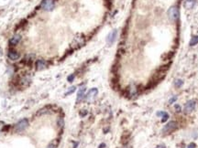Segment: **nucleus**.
<instances>
[{"instance_id":"f257e3e1","label":"nucleus","mask_w":198,"mask_h":148,"mask_svg":"<svg viewBox=\"0 0 198 148\" xmlns=\"http://www.w3.org/2000/svg\"><path fill=\"white\" fill-rule=\"evenodd\" d=\"M177 128V123L174 121H171L170 122H168L166 125H165L162 129V132L164 134H170L172 131H174Z\"/></svg>"},{"instance_id":"f03ea898","label":"nucleus","mask_w":198,"mask_h":148,"mask_svg":"<svg viewBox=\"0 0 198 148\" xmlns=\"http://www.w3.org/2000/svg\"><path fill=\"white\" fill-rule=\"evenodd\" d=\"M168 16H169V18L172 21H175L178 19L179 18V10L178 8L175 7V6H172L171 7L170 9L168 10Z\"/></svg>"},{"instance_id":"7ed1b4c3","label":"nucleus","mask_w":198,"mask_h":148,"mask_svg":"<svg viewBox=\"0 0 198 148\" xmlns=\"http://www.w3.org/2000/svg\"><path fill=\"white\" fill-rule=\"evenodd\" d=\"M54 7V0H43L41 3V8L46 11H51Z\"/></svg>"},{"instance_id":"20e7f679","label":"nucleus","mask_w":198,"mask_h":148,"mask_svg":"<svg viewBox=\"0 0 198 148\" xmlns=\"http://www.w3.org/2000/svg\"><path fill=\"white\" fill-rule=\"evenodd\" d=\"M28 125H29V122L27 119H23L21 121H19L16 125H15V129L16 132H21L23 130H25L27 127H28Z\"/></svg>"},{"instance_id":"39448f33","label":"nucleus","mask_w":198,"mask_h":148,"mask_svg":"<svg viewBox=\"0 0 198 148\" xmlns=\"http://www.w3.org/2000/svg\"><path fill=\"white\" fill-rule=\"evenodd\" d=\"M195 101H194V100H191V101H188L186 103H185V105H184V112H185V113H190V112H192L194 110V108H195Z\"/></svg>"},{"instance_id":"423d86ee","label":"nucleus","mask_w":198,"mask_h":148,"mask_svg":"<svg viewBox=\"0 0 198 148\" xmlns=\"http://www.w3.org/2000/svg\"><path fill=\"white\" fill-rule=\"evenodd\" d=\"M97 92H98L97 89H95V88L91 89V90H89V92H88L87 95L85 96L86 100H87L88 102H92V101H94V99H95V96L97 95Z\"/></svg>"},{"instance_id":"0eeeda50","label":"nucleus","mask_w":198,"mask_h":148,"mask_svg":"<svg viewBox=\"0 0 198 148\" xmlns=\"http://www.w3.org/2000/svg\"><path fill=\"white\" fill-rule=\"evenodd\" d=\"M116 37H117V30H113L108 35V37H107V43L109 45L113 44V42L116 39Z\"/></svg>"},{"instance_id":"6e6552de","label":"nucleus","mask_w":198,"mask_h":148,"mask_svg":"<svg viewBox=\"0 0 198 148\" xmlns=\"http://www.w3.org/2000/svg\"><path fill=\"white\" fill-rule=\"evenodd\" d=\"M8 58L12 60H16L19 58V54L15 51H10L8 52Z\"/></svg>"},{"instance_id":"1a4fd4ad","label":"nucleus","mask_w":198,"mask_h":148,"mask_svg":"<svg viewBox=\"0 0 198 148\" xmlns=\"http://www.w3.org/2000/svg\"><path fill=\"white\" fill-rule=\"evenodd\" d=\"M194 4H195V0H185L184 3V6L187 8V9H191V8L194 7Z\"/></svg>"},{"instance_id":"9d476101","label":"nucleus","mask_w":198,"mask_h":148,"mask_svg":"<svg viewBox=\"0 0 198 148\" xmlns=\"http://www.w3.org/2000/svg\"><path fill=\"white\" fill-rule=\"evenodd\" d=\"M85 88H81L78 92V94H77V102L82 101V99L85 97Z\"/></svg>"},{"instance_id":"9b49d317","label":"nucleus","mask_w":198,"mask_h":148,"mask_svg":"<svg viewBox=\"0 0 198 148\" xmlns=\"http://www.w3.org/2000/svg\"><path fill=\"white\" fill-rule=\"evenodd\" d=\"M157 115H158V116H161V122H166L168 120V118H169L168 113L165 112H159L158 113H157Z\"/></svg>"},{"instance_id":"f8f14e48","label":"nucleus","mask_w":198,"mask_h":148,"mask_svg":"<svg viewBox=\"0 0 198 148\" xmlns=\"http://www.w3.org/2000/svg\"><path fill=\"white\" fill-rule=\"evenodd\" d=\"M20 39H21V37L19 36V35H16V36H14L11 39H10V44L11 45H16L18 44L19 41H20Z\"/></svg>"},{"instance_id":"ddd939ff","label":"nucleus","mask_w":198,"mask_h":148,"mask_svg":"<svg viewBox=\"0 0 198 148\" xmlns=\"http://www.w3.org/2000/svg\"><path fill=\"white\" fill-rule=\"evenodd\" d=\"M45 66H46V62L44 60H39L37 61V69L38 70H42V69H44Z\"/></svg>"},{"instance_id":"4468645a","label":"nucleus","mask_w":198,"mask_h":148,"mask_svg":"<svg viewBox=\"0 0 198 148\" xmlns=\"http://www.w3.org/2000/svg\"><path fill=\"white\" fill-rule=\"evenodd\" d=\"M198 43V36H194L192 38L191 41H190V45L191 46H194Z\"/></svg>"},{"instance_id":"2eb2a0df","label":"nucleus","mask_w":198,"mask_h":148,"mask_svg":"<svg viewBox=\"0 0 198 148\" xmlns=\"http://www.w3.org/2000/svg\"><path fill=\"white\" fill-rule=\"evenodd\" d=\"M137 94V89L134 86H131L129 89V95L130 96H134Z\"/></svg>"},{"instance_id":"dca6fc26","label":"nucleus","mask_w":198,"mask_h":148,"mask_svg":"<svg viewBox=\"0 0 198 148\" xmlns=\"http://www.w3.org/2000/svg\"><path fill=\"white\" fill-rule=\"evenodd\" d=\"M183 84H184V81L182 80H175V86L176 87H181Z\"/></svg>"},{"instance_id":"f3484780","label":"nucleus","mask_w":198,"mask_h":148,"mask_svg":"<svg viewBox=\"0 0 198 148\" xmlns=\"http://www.w3.org/2000/svg\"><path fill=\"white\" fill-rule=\"evenodd\" d=\"M74 90H75V87H72V88H70V90H68V92H66L65 94H66V95H69V94L72 93V92H74Z\"/></svg>"},{"instance_id":"a211bd4d","label":"nucleus","mask_w":198,"mask_h":148,"mask_svg":"<svg viewBox=\"0 0 198 148\" xmlns=\"http://www.w3.org/2000/svg\"><path fill=\"white\" fill-rule=\"evenodd\" d=\"M177 100V96H173L171 99H170V101H169V103H173L175 101Z\"/></svg>"},{"instance_id":"6ab92c4d","label":"nucleus","mask_w":198,"mask_h":148,"mask_svg":"<svg viewBox=\"0 0 198 148\" xmlns=\"http://www.w3.org/2000/svg\"><path fill=\"white\" fill-rule=\"evenodd\" d=\"M195 144L194 143H192V144H190L189 145H188V148H195Z\"/></svg>"},{"instance_id":"aec40b11","label":"nucleus","mask_w":198,"mask_h":148,"mask_svg":"<svg viewBox=\"0 0 198 148\" xmlns=\"http://www.w3.org/2000/svg\"><path fill=\"white\" fill-rule=\"evenodd\" d=\"M47 148H56V145H55L54 144H49V145H48Z\"/></svg>"},{"instance_id":"412c9836","label":"nucleus","mask_w":198,"mask_h":148,"mask_svg":"<svg viewBox=\"0 0 198 148\" xmlns=\"http://www.w3.org/2000/svg\"><path fill=\"white\" fill-rule=\"evenodd\" d=\"M175 109L178 110L177 112H180V110H181V108H180V106H179V105H176V106H175Z\"/></svg>"},{"instance_id":"4be33fe9","label":"nucleus","mask_w":198,"mask_h":148,"mask_svg":"<svg viewBox=\"0 0 198 148\" xmlns=\"http://www.w3.org/2000/svg\"><path fill=\"white\" fill-rule=\"evenodd\" d=\"M72 79H73V75H72V76H70V77L68 78V80L71 81V80H72Z\"/></svg>"},{"instance_id":"5701e85b","label":"nucleus","mask_w":198,"mask_h":148,"mask_svg":"<svg viewBox=\"0 0 198 148\" xmlns=\"http://www.w3.org/2000/svg\"></svg>"}]
</instances>
